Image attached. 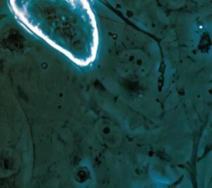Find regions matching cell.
I'll return each instance as SVG.
<instances>
[{"instance_id": "1", "label": "cell", "mask_w": 212, "mask_h": 188, "mask_svg": "<svg viewBox=\"0 0 212 188\" xmlns=\"http://www.w3.org/2000/svg\"><path fill=\"white\" fill-rule=\"evenodd\" d=\"M19 23L75 63L95 61L99 46L95 16L89 0H9Z\"/></svg>"}]
</instances>
